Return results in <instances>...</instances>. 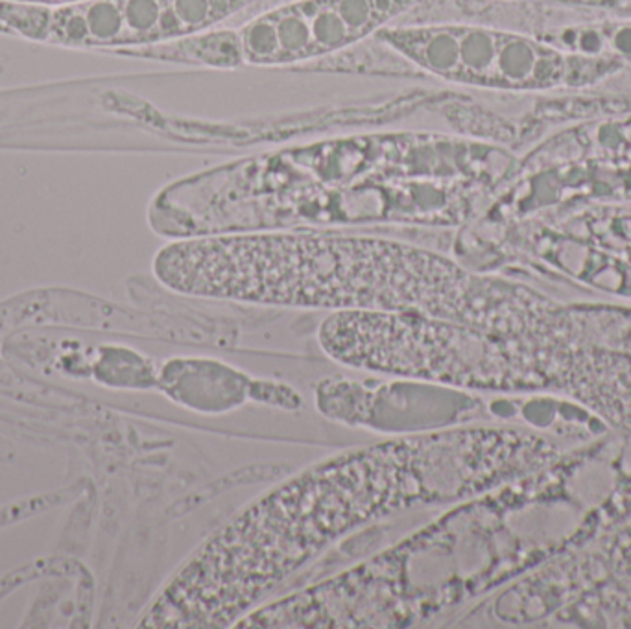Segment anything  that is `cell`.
I'll return each instance as SVG.
<instances>
[{
    "instance_id": "6da1fadb",
    "label": "cell",
    "mask_w": 631,
    "mask_h": 629,
    "mask_svg": "<svg viewBox=\"0 0 631 629\" xmlns=\"http://www.w3.org/2000/svg\"><path fill=\"white\" fill-rule=\"evenodd\" d=\"M504 432L451 428L353 449L264 493L194 550L141 628H233L334 542L415 508L460 502L512 464Z\"/></svg>"
},
{
    "instance_id": "7a4b0ae2",
    "label": "cell",
    "mask_w": 631,
    "mask_h": 629,
    "mask_svg": "<svg viewBox=\"0 0 631 629\" xmlns=\"http://www.w3.org/2000/svg\"><path fill=\"white\" fill-rule=\"evenodd\" d=\"M493 146L436 129L332 133L235 157L157 194L150 221L185 239L258 229L460 221L506 168Z\"/></svg>"
},
{
    "instance_id": "3957f363",
    "label": "cell",
    "mask_w": 631,
    "mask_h": 629,
    "mask_svg": "<svg viewBox=\"0 0 631 629\" xmlns=\"http://www.w3.org/2000/svg\"><path fill=\"white\" fill-rule=\"evenodd\" d=\"M165 288L190 297L331 312H414L510 332L513 288L415 242L322 229L175 239L153 258Z\"/></svg>"
},
{
    "instance_id": "277c9868",
    "label": "cell",
    "mask_w": 631,
    "mask_h": 629,
    "mask_svg": "<svg viewBox=\"0 0 631 629\" xmlns=\"http://www.w3.org/2000/svg\"><path fill=\"white\" fill-rule=\"evenodd\" d=\"M452 0H285L231 26L242 67L304 69L401 24L439 23Z\"/></svg>"
},
{
    "instance_id": "5b68a950",
    "label": "cell",
    "mask_w": 631,
    "mask_h": 629,
    "mask_svg": "<svg viewBox=\"0 0 631 629\" xmlns=\"http://www.w3.org/2000/svg\"><path fill=\"white\" fill-rule=\"evenodd\" d=\"M412 76L485 91L550 87L561 55L525 35L473 21L401 24L375 35Z\"/></svg>"
},
{
    "instance_id": "8992f818",
    "label": "cell",
    "mask_w": 631,
    "mask_h": 629,
    "mask_svg": "<svg viewBox=\"0 0 631 629\" xmlns=\"http://www.w3.org/2000/svg\"><path fill=\"white\" fill-rule=\"evenodd\" d=\"M615 48L622 54H631V26L620 28L615 33Z\"/></svg>"
},
{
    "instance_id": "52a82bcc",
    "label": "cell",
    "mask_w": 631,
    "mask_h": 629,
    "mask_svg": "<svg viewBox=\"0 0 631 629\" xmlns=\"http://www.w3.org/2000/svg\"><path fill=\"white\" fill-rule=\"evenodd\" d=\"M15 2H26V4H37V6H52L54 0H15Z\"/></svg>"
}]
</instances>
